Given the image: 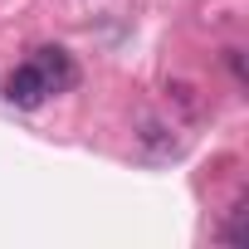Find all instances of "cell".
<instances>
[{"label": "cell", "mask_w": 249, "mask_h": 249, "mask_svg": "<svg viewBox=\"0 0 249 249\" xmlns=\"http://www.w3.org/2000/svg\"><path fill=\"white\" fill-rule=\"evenodd\" d=\"M35 69H39V78H44L49 93H69V88L78 83V64H73L69 49H59V44L39 49V54H35Z\"/></svg>", "instance_id": "6da1fadb"}, {"label": "cell", "mask_w": 249, "mask_h": 249, "mask_svg": "<svg viewBox=\"0 0 249 249\" xmlns=\"http://www.w3.org/2000/svg\"><path fill=\"white\" fill-rule=\"evenodd\" d=\"M44 98H49V88H44V78H39L35 64H25V69H15L5 78V103L10 107H39Z\"/></svg>", "instance_id": "7a4b0ae2"}]
</instances>
